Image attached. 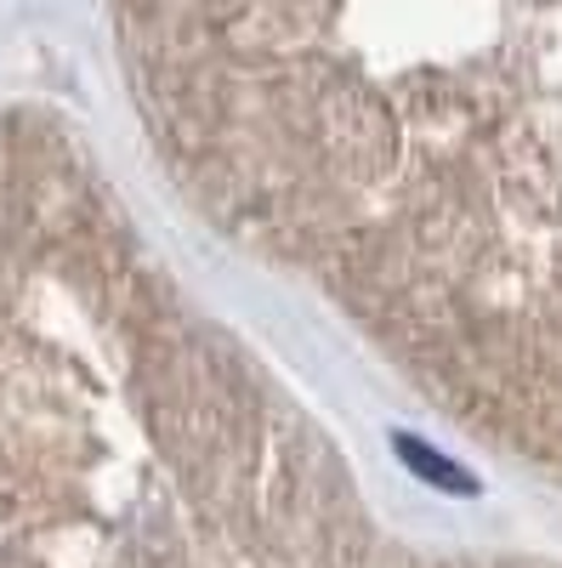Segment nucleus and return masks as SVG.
<instances>
[{
	"label": "nucleus",
	"mask_w": 562,
	"mask_h": 568,
	"mask_svg": "<svg viewBox=\"0 0 562 568\" xmlns=\"http://www.w3.org/2000/svg\"><path fill=\"white\" fill-rule=\"evenodd\" d=\"M403 568H551V562H534V557H466V551H427V546H415Z\"/></svg>",
	"instance_id": "nucleus-2"
},
{
	"label": "nucleus",
	"mask_w": 562,
	"mask_h": 568,
	"mask_svg": "<svg viewBox=\"0 0 562 568\" xmlns=\"http://www.w3.org/2000/svg\"><path fill=\"white\" fill-rule=\"evenodd\" d=\"M165 165L562 489V0H114Z\"/></svg>",
	"instance_id": "nucleus-1"
}]
</instances>
